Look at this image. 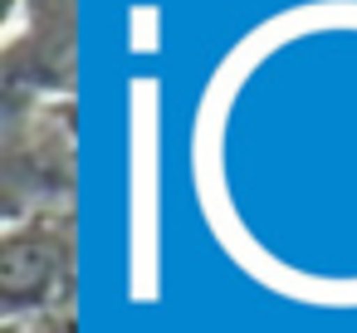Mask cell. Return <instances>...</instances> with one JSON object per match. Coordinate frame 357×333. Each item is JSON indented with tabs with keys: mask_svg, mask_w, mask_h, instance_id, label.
<instances>
[]
</instances>
